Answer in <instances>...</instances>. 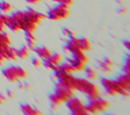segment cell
<instances>
[{
    "label": "cell",
    "mask_w": 130,
    "mask_h": 115,
    "mask_svg": "<svg viewBox=\"0 0 130 115\" xmlns=\"http://www.w3.org/2000/svg\"><path fill=\"white\" fill-rule=\"evenodd\" d=\"M75 82H76V77H74L72 74L65 75V76L57 79V84L61 85L62 87L67 88V89H70L72 91H75Z\"/></svg>",
    "instance_id": "obj_9"
},
{
    "label": "cell",
    "mask_w": 130,
    "mask_h": 115,
    "mask_svg": "<svg viewBox=\"0 0 130 115\" xmlns=\"http://www.w3.org/2000/svg\"><path fill=\"white\" fill-rule=\"evenodd\" d=\"M32 49L37 54V56H39L42 61H45L52 54V51L47 46H35Z\"/></svg>",
    "instance_id": "obj_15"
},
{
    "label": "cell",
    "mask_w": 130,
    "mask_h": 115,
    "mask_svg": "<svg viewBox=\"0 0 130 115\" xmlns=\"http://www.w3.org/2000/svg\"><path fill=\"white\" fill-rule=\"evenodd\" d=\"M31 64H32L34 67L40 68L41 66H43V61H42L39 56H34V58L31 59Z\"/></svg>",
    "instance_id": "obj_28"
},
{
    "label": "cell",
    "mask_w": 130,
    "mask_h": 115,
    "mask_svg": "<svg viewBox=\"0 0 130 115\" xmlns=\"http://www.w3.org/2000/svg\"><path fill=\"white\" fill-rule=\"evenodd\" d=\"M24 39H25V44L29 48H34L36 46V36L34 32H24Z\"/></svg>",
    "instance_id": "obj_21"
},
{
    "label": "cell",
    "mask_w": 130,
    "mask_h": 115,
    "mask_svg": "<svg viewBox=\"0 0 130 115\" xmlns=\"http://www.w3.org/2000/svg\"><path fill=\"white\" fill-rule=\"evenodd\" d=\"M20 111L22 113V115H42V112L34 107L32 105L28 104V103H23L20 105Z\"/></svg>",
    "instance_id": "obj_14"
},
{
    "label": "cell",
    "mask_w": 130,
    "mask_h": 115,
    "mask_svg": "<svg viewBox=\"0 0 130 115\" xmlns=\"http://www.w3.org/2000/svg\"><path fill=\"white\" fill-rule=\"evenodd\" d=\"M109 105L110 103L108 100L98 97L92 100H88V103L85 105V108L91 115H93V114H99L107 111V109L109 108Z\"/></svg>",
    "instance_id": "obj_7"
},
{
    "label": "cell",
    "mask_w": 130,
    "mask_h": 115,
    "mask_svg": "<svg viewBox=\"0 0 130 115\" xmlns=\"http://www.w3.org/2000/svg\"><path fill=\"white\" fill-rule=\"evenodd\" d=\"M108 115H115V114H108Z\"/></svg>",
    "instance_id": "obj_37"
},
{
    "label": "cell",
    "mask_w": 130,
    "mask_h": 115,
    "mask_svg": "<svg viewBox=\"0 0 130 115\" xmlns=\"http://www.w3.org/2000/svg\"><path fill=\"white\" fill-rule=\"evenodd\" d=\"M54 3L56 4H61V5H65L67 7H70L73 3H74V0H52Z\"/></svg>",
    "instance_id": "obj_27"
},
{
    "label": "cell",
    "mask_w": 130,
    "mask_h": 115,
    "mask_svg": "<svg viewBox=\"0 0 130 115\" xmlns=\"http://www.w3.org/2000/svg\"><path fill=\"white\" fill-rule=\"evenodd\" d=\"M67 62L71 65V67H72L74 73L82 72V71H84V69L86 68V63H84V62H82L81 60L76 59V58H74V56H72V55L67 59Z\"/></svg>",
    "instance_id": "obj_12"
},
{
    "label": "cell",
    "mask_w": 130,
    "mask_h": 115,
    "mask_svg": "<svg viewBox=\"0 0 130 115\" xmlns=\"http://www.w3.org/2000/svg\"><path fill=\"white\" fill-rule=\"evenodd\" d=\"M73 96H74V91L67 89L65 87H62L59 84H56L54 92L49 96L52 113L54 114L55 111L58 109V107H60L63 103H66Z\"/></svg>",
    "instance_id": "obj_2"
},
{
    "label": "cell",
    "mask_w": 130,
    "mask_h": 115,
    "mask_svg": "<svg viewBox=\"0 0 130 115\" xmlns=\"http://www.w3.org/2000/svg\"><path fill=\"white\" fill-rule=\"evenodd\" d=\"M114 66H115V63L110 58H105L103 60L98 61V68H99V70L102 71L103 73H106V74L112 73Z\"/></svg>",
    "instance_id": "obj_11"
},
{
    "label": "cell",
    "mask_w": 130,
    "mask_h": 115,
    "mask_svg": "<svg viewBox=\"0 0 130 115\" xmlns=\"http://www.w3.org/2000/svg\"><path fill=\"white\" fill-rule=\"evenodd\" d=\"M70 115H91V114L86 110V108L84 106L80 109H77V110H74V111L70 112Z\"/></svg>",
    "instance_id": "obj_24"
},
{
    "label": "cell",
    "mask_w": 130,
    "mask_h": 115,
    "mask_svg": "<svg viewBox=\"0 0 130 115\" xmlns=\"http://www.w3.org/2000/svg\"><path fill=\"white\" fill-rule=\"evenodd\" d=\"M75 91H78L79 93L84 95L88 100H92L94 98L100 97V89L98 85L87 79L76 78Z\"/></svg>",
    "instance_id": "obj_3"
},
{
    "label": "cell",
    "mask_w": 130,
    "mask_h": 115,
    "mask_svg": "<svg viewBox=\"0 0 130 115\" xmlns=\"http://www.w3.org/2000/svg\"><path fill=\"white\" fill-rule=\"evenodd\" d=\"M10 36L8 33L0 30V51L5 49L7 46L10 45Z\"/></svg>",
    "instance_id": "obj_16"
},
{
    "label": "cell",
    "mask_w": 130,
    "mask_h": 115,
    "mask_svg": "<svg viewBox=\"0 0 130 115\" xmlns=\"http://www.w3.org/2000/svg\"><path fill=\"white\" fill-rule=\"evenodd\" d=\"M116 80L118 81V83L120 84V86L122 87V89L125 92H127V93L130 94V74L123 73V74L119 75Z\"/></svg>",
    "instance_id": "obj_13"
},
{
    "label": "cell",
    "mask_w": 130,
    "mask_h": 115,
    "mask_svg": "<svg viewBox=\"0 0 130 115\" xmlns=\"http://www.w3.org/2000/svg\"><path fill=\"white\" fill-rule=\"evenodd\" d=\"M17 14L21 24V30L24 32H35L38 25L45 18V14L32 8H28L26 10H17Z\"/></svg>",
    "instance_id": "obj_1"
},
{
    "label": "cell",
    "mask_w": 130,
    "mask_h": 115,
    "mask_svg": "<svg viewBox=\"0 0 130 115\" xmlns=\"http://www.w3.org/2000/svg\"><path fill=\"white\" fill-rule=\"evenodd\" d=\"M6 22H7V15L0 13V30L4 31V29L6 28Z\"/></svg>",
    "instance_id": "obj_25"
},
{
    "label": "cell",
    "mask_w": 130,
    "mask_h": 115,
    "mask_svg": "<svg viewBox=\"0 0 130 115\" xmlns=\"http://www.w3.org/2000/svg\"><path fill=\"white\" fill-rule=\"evenodd\" d=\"M69 8L70 7H67L65 5L56 4L55 6L49 8V10L47 11V17L53 21H59V20L66 19L68 18L70 14Z\"/></svg>",
    "instance_id": "obj_6"
},
{
    "label": "cell",
    "mask_w": 130,
    "mask_h": 115,
    "mask_svg": "<svg viewBox=\"0 0 130 115\" xmlns=\"http://www.w3.org/2000/svg\"><path fill=\"white\" fill-rule=\"evenodd\" d=\"M77 50H80L79 49V46H78V38L76 36L71 37V38H68L66 40L65 45L63 46L64 53L67 54V55H70L71 53H73V52H75Z\"/></svg>",
    "instance_id": "obj_10"
},
{
    "label": "cell",
    "mask_w": 130,
    "mask_h": 115,
    "mask_svg": "<svg viewBox=\"0 0 130 115\" xmlns=\"http://www.w3.org/2000/svg\"><path fill=\"white\" fill-rule=\"evenodd\" d=\"M30 49H31V48H29L26 44L21 45L20 47L16 48V54H17V58L22 59V60L28 58V56H29V53H30Z\"/></svg>",
    "instance_id": "obj_19"
},
{
    "label": "cell",
    "mask_w": 130,
    "mask_h": 115,
    "mask_svg": "<svg viewBox=\"0 0 130 115\" xmlns=\"http://www.w3.org/2000/svg\"><path fill=\"white\" fill-rule=\"evenodd\" d=\"M26 3L30 4V5H35V4H38L41 2V0H25Z\"/></svg>",
    "instance_id": "obj_31"
},
{
    "label": "cell",
    "mask_w": 130,
    "mask_h": 115,
    "mask_svg": "<svg viewBox=\"0 0 130 115\" xmlns=\"http://www.w3.org/2000/svg\"><path fill=\"white\" fill-rule=\"evenodd\" d=\"M52 115H55V114H52Z\"/></svg>",
    "instance_id": "obj_38"
},
{
    "label": "cell",
    "mask_w": 130,
    "mask_h": 115,
    "mask_svg": "<svg viewBox=\"0 0 130 115\" xmlns=\"http://www.w3.org/2000/svg\"><path fill=\"white\" fill-rule=\"evenodd\" d=\"M5 95L7 96V97H13V92L12 91H10V90H7L6 92H5Z\"/></svg>",
    "instance_id": "obj_35"
},
{
    "label": "cell",
    "mask_w": 130,
    "mask_h": 115,
    "mask_svg": "<svg viewBox=\"0 0 130 115\" xmlns=\"http://www.w3.org/2000/svg\"><path fill=\"white\" fill-rule=\"evenodd\" d=\"M12 4L9 3L7 0H1L0 1V12L3 14H7L12 11Z\"/></svg>",
    "instance_id": "obj_22"
},
{
    "label": "cell",
    "mask_w": 130,
    "mask_h": 115,
    "mask_svg": "<svg viewBox=\"0 0 130 115\" xmlns=\"http://www.w3.org/2000/svg\"><path fill=\"white\" fill-rule=\"evenodd\" d=\"M122 71L125 74H130V53L126 55L123 66H122Z\"/></svg>",
    "instance_id": "obj_23"
},
{
    "label": "cell",
    "mask_w": 130,
    "mask_h": 115,
    "mask_svg": "<svg viewBox=\"0 0 130 115\" xmlns=\"http://www.w3.org/2000/svg\"><path fill=\"white\" fill-rule=\"evenodd\" d=\"M84 72H85V77H86V79L89 80V81H94V80H96L98 77H99L98 71H96L94 68H92V67H86V68L84 69Z\"/></svg>",
    "instance_id": "obj_20"
},
{
    "label": "cell",
    "mask_w": 130,
    "mask_h": 115,
    "mask_svg": "<svg viewBox=\"0 0 130 115\" xmlns=\"http://www.w3.org/2000/svg\"><path fill=\"white\" fill-rule=\"evenodd\" d=\"M101 85L109 96H119V95H122L125 97L130 96L129 93L125 92L122 89V87L120 86L117 80H113L110 78H103L101 80Z\"/></svg>",
    "instance_id": "obj_5"
},
{
    "label": "cell",
    "mask_w": 130,
    "mask_h": 115,
    "mask_svg": "<svg viewBox=\"0 0 130 115\" xmlns=\"http://www.w3.org/2000/svg\"><path fill=\"white\" fill-rule=\"evenodd\" d=\"M2 75L8 82H11V83L22 81L27 77V73L23 68L19 66H14V65L4 68L2 70Z\"/></svg>",
    "instance_id": "obj_4"
},
{
    "label": "cell",
    "mask_w": 130,
    "mask_h": 115,
    "mask_svg": "<svg viewBox=\"0 0 130 115\" xmlns=\"http://www.w3.org/2000/svg\"><path fill=\"white\" fill-rule=\"evenodd\" d=\"M124 46H125V47L127 48V50L130 52V39L124 41Z\"/></svg>",
    "instance_id": "obj_32"
},
{
    "label": "cell",
    "mask_w": 130,
    "mask_h": 115,
    "mask_svg": "<svg viewBox=\"0 0 130 115\" xmlns=\"http://www.w3.org/2000/svg\"><path fill=\"white\" fill-rule=\"evenodd\" d=\"M5 100H6V95H5V93H4V94H3V93H0V105L3 104Z\"/></svg>",
    "instance_id": "obj_30"
},
{
    "label": "cell",
    "mask_w": 130,
    "mask_h": 115,
    "mask_svg": "<svg viewBox=\"0 0 130 115\" xmlns=\"http://www.w3.org/2000/svg\"><path fill=\"white\" fill-rule=\"evenodd\" d=\"M4 61H6L5 60V58H4V54H3V51H0V66L4 63Z\"/></svg>",
    "instance_id": "obj_34"
},
{
    "label": "cell",
    "mask_w": 130,
    "mask_h": 115,
    "mask_svg": "<svg viewBox=\"0 0 130 115\" xmlns=\"http://www.w3.org/2000/svg\"><path fill=\"white\" fill-rule=\"evenodd\" d=\"M28 87H29V85H28V84H26V83L20 82V84H19V88H20V89H27Z\"/></svg>",
    "instance_id": "obj_33"
},
{
    "label": "cell",
    "mask_w": 130,
    "mask_h": 115,
    "mask_svg": "<svg viewBox=\"0 0 130 115\" xmlns=\"http://www.w3.org/2000/svg\"><path fill=\"white\" fill-rule=\"evenodd\" d=\"M117 2H118L119 4H121V5H122V4L124 3V0H117Z\"/></svg>",
    "instance_id": "obj_36"
},
{
    "label": "cell",
    "mask_w": 130,
    "mask_h": 115,
    "mask_svg": "<svg viewBox=\"0 0 130 115\" xmlns=\"http://www.w3.org/2000/svg\"><path fill=\"white\" fill-rule=\"evenodd\" d=\"M63 62V55L59 52H55L48 58L46 59L45 61H43V66L47 69V70H50V71H54L58 66H60Z\"/></svg>",
    "instance_id": "obj_8"
},
{
    "label": "cell",
    "mask_w": 130,
    "mask_h": 115,
    "mask_svg": "<svg viewBox=\"0 0 130 115\" xmlns=\"http://www.w3.org/2000/svg\"><path fill=\"white\" fill-rule=\"evenodd\" d=\"M78 46H79L80 50L85 52V51H88L91 49V42L88 38L81 37V38H78Z\"/></svg>",
    "instance_id": "obj_18"
},
{
    "label": "cell",
    "mask_w": 130,
    "mask_h": 115,
    "mask_svg": "<svg viewBox=\"0 0 130 115\" xmlns=\"http://www.w3.org/2000/svg\"><path fill=\"white\" fill-rule=\"evenodd\" d=\"M127 11H128V9H127L126 7H124V6H121V7L118 9V13H119V14H125Z\"/></svg>",
    "instance_id": "obj_29"
},
{
    "label": "cell",
    "mask_w": 130,
    "mask_h": 115,
    "mask_svg": "<svg viewBox=\"0 0 130 115\" xmlns=\"http://www.w3.org/2000/svg\"><path fill=\"white\" fill-rule=\"evenodd\" d=\"M62 33H63V35L68 39V38H71V37H74L75 36V33L70 29V28H68V27H65V28H63V30H62Z\"/></svg>",
    "instance_id": "obj_26"
},
{
    "label": "cell",
    "mask_w": 130,
    "mask_h": 115,
    "mask_svg": "<svg viewBox=\"0 0 130 115\" xmlns=\"http://www.w3.org/2000/svg\"><path fill=\"white\" fill-rule=\"evenodd\" d=\"M3 51V54H4V58L5 60H8V61H14L17 59V54H16V48L12 47V46H7L5 49L2 50Z\"/></svg>",
    "instance_id": "obj_17"
}]
</instances>
